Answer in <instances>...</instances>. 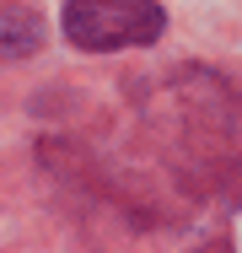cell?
<instances>
[{
  "label": "cell",
  "instance_id": "obj_2",
  "mask_svg": "<svg viewBox=\"0 0 242 253\" xmlns=\"http://www.w3.org/2000/svg\"><path fill=\"white\" fill-rule=\"evenodd\" d=\"M43 43V22L27 5H0V59H27Z\"/></svg>",
  "mask_w": 242,
  "mask_h": 253
},
{
  "label": "cell",
  "instance_id": "obj_1",
  "mask_svg": "<svg viewBox=\"0 0 242 253\" xmlns=\"http://www.w3.org/2000/svg\"><path fill=\"white\" fill-rule=\"evenodd\" d=\"M167 27L156 0H70L65 5V38L76 49H135V43H156Z\"/></svg>",
  "mask_w": 242,
  "mask_h": 253
},
{
  "label": "cell",
  "instance_id": "obj_3",
  "mask_svg": "<svg viewBox=\"0 0 242 253\" xmlns=\"http://www.w3.org/2000/svg\"><path fill=\"white\" fill-rule=\"evenodd\" d=\"M204 253H232V248H226V243H210V248H204Z\"/></svg>",
  "mask_w": 242,
  "mask_h": 253
}]
</instances>
